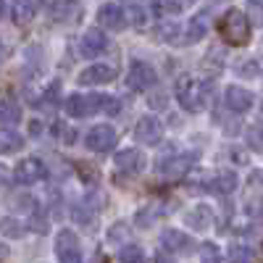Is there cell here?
<instances>
[{"instance_id":"cell-1","label":"cell","mask_w":263,"mask_h":263,"mask_svg":"<svg viewBox=\"0 0 263 263\" xmlns=\"http://www.w3.org/2000/svg\"><path fill=\"white\" fill-rule=\"evenodd\" d=\"M218 29H221V37L229 42V45H245L250 40V21L242 11H227L224 18L218 21Z\"/></svg>"},{"instance_id":"cell-2","label":"cell","mask_w":263,"mask_h":263,"mask_svg":"<svg viewBox=\"0 0 263 263\" xmlns=\"http://www.w3.org/2000/svg\"><path fill=\"white\" fill-rule=\"evenodd\" d=\"M103 105H105V95H71V98H66V103H63L66 114L74 116V119L100 114Z\"/></svg>"},{"instance_id":"cell-3","label":"cell","mask_w":263,"mask_h":263,"mask_svg":"<svg viewBox=\"0 0 263 263\" xmlns=\"http://www.w3.org/2000/svg\"><path fill=\"white\" fill-rule=\"evenodd\" d=\"M55 255L61 263H82V250H79V237L71 229H61L55 237Z\"/></svg>"},{"instance_id":"cell-4","label":"cell","mask_w":263,"mask_h":263,"mask_svg":"<svg viewBox=\"0 0 263 263\" xmlns=\"http://www.w3.org/2000/svg\"><path fill=\"white\" fill-rule=\"evenodd\" d=\"M174 92H177V100L182 103V108L184 111H197L200 108V100H203V95H200V84H197L192 77H179L177 79V87H174Z\"/></svg>"},{"instance_id":"cell-5","label":"cell","mask_w":263,"mask_h":263,"mask_svg":"<svg viewBox=\"0 0 263 263\" xmlns=\"http://www.w3.org/2000/svg\"><path fill=\"white\" fill-rule=\"evenodd\" d=\"M156 82H158V77H156V69H153L150 63H145V61H132L129 74H126L129 90H147V87H153Z\"/></svg>"},{"instance_id":"cell-6","label":"cell","mask_w":263,"mask_h":263,"mask_svg":"<svg viewBox=\"0 0 263 263\" xmlns=\"http://www.w3.org/2000/svg\"><path fill=\"white\" fill-rule=\"evenodd\" d=\"M48 177V168L45 163H42L40 158H24V161H18V166L13 168V179L18 184H34V182H42Z\"/></svg>"},{"instance_id":"cell-7","label":"cell","mask_w":263,"mask_h":263,"mask_svg":"<svg viewBox=\"0 0 263 263\" xmlns=\"http://www.w3.org/2000/svg\"><path fill=\"white\" fill-rule=\"evenodd\" d=\"M87 150H92V153H105V150H111L116 145V129L111 124H98L92 126L90 132H87Z\"/></svg>"},{"instance_id":"cell-8","label":"cell","mask_w":263,"mask_h":263,"mask_svg":"<svg viewBox=\"0 0 263 263\" xmlns=\"http://www.w3.org/2000/svg\"><path fill=\"white\" fill-rule=\"evenodd\" d=\"M195 161H197L195 153H179V156H171V158H166L161 163V174L166 179H182L184 174L195 166Z\"/></svg>"},{"instance_id":"cell-9","label":"cell","mask_w":263,"mask_h":263,"mask_svg":"<svg viewBox=\"0 0 263 263\" xmlns=\"http://www.w3.org/2000/svg\"><path fill=\"white\" fill-rule=\"evenodd\" d=\"M79 48H82V55H84V58H98V55H103V53L108 50V37H105L103 29L92 27V29L84 32Z\"/></svg>"},{"instance_id":"cell-10","label":"cell","mask_w":263,"mask_h":263,"mask_svg":"<svg viewBox=\"0 0 263 263\" xmlns=\"http://www.w3.org/2000/svg\"><path fill=\"white\" fill-rule=\"evenodd\" d=\"M135 137H137L142 145H156V142H161V137H163V126H161L158 119L142 116V119L137 121V126H135Z\"/></svg>"},{"instance_id":"cell-11","label":"cell","mask_w":263,"mask_h":263,"mask_svg":"<svg viewBox=\"0 0 263 263\" xmlns=\"http://www.w3.org/2000/svg\"><path fill=\"white\" fill-rule=\"evenodd\" d=\"M98 24H100V27H105V29L121 32V29L126 27V16H124L121 6H114V3L100 6V11H98Z\"/></svg>"},{"instance_id":"cell-12","label":"cell","mask_w":263,"mask_h":263,"mask_svg":"<svg viewBox=\"0 0 263 263\" xmlns=\"http://www.w3.org/2000/svg\"><path fill=\"white\" fill-rule=\"evenodd\" d=\"M116 77V69L114 66H108V63H95V66H90V69H84L82 74H79V84H90V87H95V84H108Z\"/></svg>"},{"instance_id":"cell-13","label":"cell","mask_w":263,"mask_h":263,"mask_svg":"<svg viewBox=\"0 0 263 263\" xmlns=\"http://www.w3.org/2000/svg\"><path fill=\"white\" fill-rule=\"evenodd\" d=\"M227 105L234 114H245V111L253 108V92L245 90V87L232 84V87H227Z\"/></svg>"},{"instance_id":"cell-14","label":"cell","mask_w":263,"mask_h":263,"mask_svg":"<svg viewBox=\"0 0 263 263\" xmlns=\"http://www.w3.org/2000/svg\"><path fill=\"white\" fill-rule=\"evenodd\" d=\"M114 163H116L121 171H126V174H140V171L145 168V156H142L140 150H135V147H126V150L116 153Z\"/></svg>"},{"instance_id":"cell-15","label":"cell","mask_w":263,"mask_h":263,"mask_svg":"<svg viewBox=\"0 0 263 263\" xmlns=\"http://www.w3.org/2000/svg\"><path fill=\"white\" fill-rule=\"evenodd\" d=\"M161 245H163L168 253H187V250L192 248V239H190L184 232H179V229H166V232L161 234Z\"/></svg>"},{"instance_id":"cell-16","label":"cell","mask_w":263,"mask_h":263,"mask_svg":"<svg viewBox=\"0 0 263 263\" xmlns=\"http://www.w3.org/2000/svg\"><path fill=\"white\" fill-rule=\"evenodd\" d=\"M184 221H187L195 232H203V229H208V227L213 224V211H211L208 205H195V208L184 216Z\"/></svg>"},{"instance_id":"cell-17","label":"cell","mask_w":263,"mask_h":263,"mask_svg":"<svg viewBox=\"0 0 263 263\" xmlns=\"http://www.w3.org/2000/svg\"><path fill=\"white\" fill-rule=\"evenodd\" d=\"M50 16L55 18V21H69L74 13H77V8H79V3L77 0H50Z\"/></svg>"},{"instance_id":"cell-18","label":"cell","mask_w":263,"mask_h":263,"mask_svg":"<svg viewBox=\"0 0 263 263\" xmlns=\"http://www.w3.org/2000/svg\"><path fill=\"white\" fill-rule=\"evenodd\" d=\"M21 121V105L13 100V98H6L0 103V124L3 126H13Z\"/></svg>"},{"instance_id":"cell-19","label":"cell","mask_w":263,"mask_h":263,"mask_svg":"<svg viewBox=\"0 0 263 263\" xmlns=\"http://www.w3.org/2000/svg\"><path fill=\"white\" fill-rule=\"evenodd\" d=\"M21 147H24V137L18 132H13L11 126L0 132V153H18Z\"/></svg>"},{"instance_id":"cell-20","label":"cell","mask_w":263,"mask_h":263,"mask_svg":"<svg viewBox=\"0 0 263 263\" xmlns=\"http://www.w3.org/2000/svg\"><path fill=\"white\" fill-rule=\"evenodd\" d=\"M208 32V24H205V16H195L190 24H187V34H184V42L192 45V42H200Z\"/></svg>"},{"instance_id":"cell-21","label":"cell","mask_w":263,"mask_h":263,"mask_svg":"<svg viewBox=\"0 0 263 263\" xmlns=\"http://www.w3.org/2000/svg\"><path fill=\"white\" fill-rule=\"evenodd\" d=\"M216 192H221V195H229V192H234L237 190V174H232V171H224V174H218V177L213 179V184H211Z\"/></svg>"},{"instance_id":"cell-22","label":"cell","mask_w":263,"mask_h":263,"mask_svg":"<svg viewBox=\"0 0 263 263\" xmlns=\"http://www.w3.org/2000/svg\"><path fill=\"white\" fill-rule=\"evenodd\" d=\"M119 263H145V253L140 245H124L119 250Z\"/></svg>"},{"instance_id":"cell-23","label":"cell","mask_w":263,"mask_h":263,"mask_svg":"<svg viewBox=\"0 0 263 263\" xmlns=\"http://www.w3.org/2000/svg\"><path fill=\"white\" fill-rule=\"evenodd\" d=\"M13 3V21L16 24H27L32 18V0H11Z\"/></svg>"},{"instance_id":"cell-24","label":"cell","mask_w":263,"mask_h":263,"mask_svg":"<svg viewBox=\"0 0 263 263\" xmlns=\"http://www.w3.org/2000/svg\"><path fill=\"white\" fill-rule=\"evenodd\" d=\"M229 263H253V250L245 248V245H232Z\"/></svg>"},{"instance_id":"cell-25","label":"cell","mask_w":263,"mask_h":263,"mask_svg":"<svg viewBox=\"0 0 263 263\" xmlns=\"http://www.w3.org/2000/svg\"><path fill=\"white\" fill-rule=\"evenodd\" d=\"M179 24H177V21H174V24H171V21H166V24H161L158 27V37L161 40H166V42H174V40H179Z\"/></svg>"},{"instance_id":"cell-26","label":"cell","mask_w":263,"mask_h":263,"mask_svg":"<svg viewBox=\"0 0 263 263\" xmlns=\"http://www.w3.org/2000/svg\"><path fill=\"white\" fill-rule=\"evenodd\" d=\"M0 232L6 237H21L24 234V227H21L16 218H3V221H0Z\"/></svg>"},{"instance_id":"cell-27","label":"cell","mask_w":263,"mask_h":263,"mask_svg":"<svg viewBox=\"0 0 263 263\" xmlns=\"http://www.w3.org/2000/svg\"><path fill=\"white\" fill-rule=\"evenodd\" d=\"M200 260L203 263H221V253H218V248L213 242H205L200 248Z\"/></svg>"},{"instance_id":"cell-28","label":"cell","mask_w":263,"mask_h":263,"mask_svg":"<svg viewBox=\"0 0 263 263\" xmlns=\"http://www.w3.org/2000/svg\"><path fill=\"white\" fill-rule=\"evenodd\" d=\"M153 221H156V211H153V208H142V211L135 216V224H137L140 229H147Z\"/></svg>"},{"instance_id":"cell-29","label":"cell","mask_w":263,"mask_h":263,"mask_svg":"<svg viewBox=\"0 0 263 263\" xmlns=\"http://www.w3.org/2000/svg\"><path fill=\"white\" fill-rule=\"evenodd\" d=\"M29 227H32L34 232H48V216L34 208V213H32V218H29Z\"/></svg>"},{"instance_id":"cell-30","label":"cell","mask_w":263,"mask_h":263,"mask_svg":"<svg viewBox=\"0 0 263 263\" xmlns=\"http://www.w3.org/2000/svg\"><path fill=\"white\" fill-rule=\"evenodd\" d=\"M58 95H61V84H58V82H53V84H50V90L45 92V98H42L40 108H53V105H55V100H58Z\"/></svg>"},{"instance_id":"cell-31","label":"cell","mask_w":263,"mask_h":263,"mask_svg":"<svg viewBox=\"0 0 263 263\" xmlns=\"http://www.w3.org/2000/svg\"><path fill=\"white\" fill-rule=\"evenodd\" d=\"M248 142H250V147H255V150L263 147V126H260V124L250 126V132H248Z\"/></svg>"},{"instance_id":"cell-32","label":"cell","mask_w":263,"mask_h":263,"mask_svg":"<svg viewBox=\"0 0 263 263\" xmlns=\"http://www.w3.org/2000/svg\"><path fill=\"white\" fill-rule=\"evenodd\" d=\"M129 18L135 27H145V11L140 3H129Z\"/></svg>"},{"instance_id":"cell-33","label":"cell","mask_w":263,"mask_h":263,"mask_svg":"<svg viewBox=\"0 0 263 263\" xmlns=\"http://www.w3.org/2000/svg\"><path fill=\"white\" fill-rule=\"evenodd\" d=\"M237 74L239 77H245V79H253V77H258V63L255 61H248V63H242L237 69Z\"/></svg>"},{"instance_id":"cell-34","label":"cell","mask_w":263,"mask_h":263,"mask_svg":"<svg viewBox=\"0 0 263 263\" xmlns=\"http://www.w3.org/2000/svg\"><path fill=\"white\" fill-rule=\"evenodd\" d=\"M248 6H250V13H253L255 24H263V0H248Z\"/></svg>"},{"instance_id":"cell-35","label":"cell","mask_w":263,"mask_h":263,"mask_svg":"<svg viewBox=\"0 0 263 263\" xmlns=\"http://www.w3.org/2000/svg\"><path fill=\"white\" fill-rule=\"evenodd\" d=\"M103 114H108V116H116V114H121V103H119L116 98H105Z\"/></svg>"},{"instance_id":"cell-36","label":"cell","mask_w":263,"mask_h":263,"mask_svg":"<svg viewBox=\"0 0 263 263\" xmlns=\"http://www.w3.org/2000/svg\"><path fill=\"white\" fill-rule=\"evenodd\" d=\"M74 218L82 224V227H90V221H92V213H87L82 205H74Z\"/></svg>"},{"instance_id":"cell-37","label":"cell","mask_w":263,"mask_h":263,"mask_svg":"<svg viewBox=\"0 0 263 263\" xmlns=\"http://www.w3.org/2000/svg\"><path fill=\"white\" fill-rule=\"evenodd\" d=\"M124 234H126V224H116L111 232H108V239H111V242H119V239H124Z\"/></svg>"},{"instance_id":"cell-38","label":"cell","mask_w":263,"mask_h":263,"mask_svg":"<svg viewBox=\"0 0 263 263\" xmlns=\"http://www.w3.org/2000/svg\"><path fill=\"white\" fill-rule=\"evenodd\" d=\"M0 184H8V168L0 166Z\"/></svg>"},{"instance_id":"cell-39","label":"cell","mask_w":263,"mask_h":263,"mask_svg":"<svg viewBox=\"0 0 263 263\" xmlns=\"http://www.w3.org/2000/svg\"><path fill=\"white\" fill-rule=\"evenodd\" d=\"M29 129H32V137H40V129H42V126H40V121H32V124H29Z\"/></svg>"},{"instance_id":"cell-40","label":"cell","mask_w":263,"mask_h":263,"mask_svg":"<svg viewBox=\"0 0 263 263\" xmlns=\"http://www.w3.org/2000/svg\"><path fill=\"white\" fill-rule=\"evenodd\" d=\"M156 263H174V258H168V255L158 253V255H156Z\"/></svg>"},{"instance_id":"cell-41","label":"cell","mask_w":263,"mask_h":263,"mask_svg":"<svg viewBox=\"0 0 263 263\" xmlns=\"http://www.w3.org/2000/svg\"><path fill=\"white\" fill-rule=\"evenodd\" d=\"M8 253H11V250H8V245L0 242V260H6V258H8Z\"/></svg>"},{"instance_id":"cell-42","label":"cell","mask_w":263,"mask_h":263,"mask_svg":"<svg viewBox=\"0 0 263 263\" xmlns=\"http://www.w3.org/2000/svg\"><path fill=\"white\" fill-rule=\"evenodd\" d=\"M3 61H6V45L0 42V63H3Z\"/></svg>"},{"instance_id":"cell-43","label":"cell","mask_w":263,"mask_h":263,"mask_svg":"<svg viewBox=\"0 0 263 263\" xmlns=\"http://www.w3.org/2000/svg\"><path fill=\"white\" fill-rule=\"evenodd\" d=\"M3 13H6V0H0V18H3Z\"/></svg>"},{"instance_id":"cell-44","label":"cell","mask_w":263,"mask_h":263,"mask_svg":"<svg viewBox=\"0 0 263 263\" xmlns=\"http://www.w3.org/2000/svg\"><path fill=\"white\" fill-rule=\"evenodd\" d=\"M129 3H140V0H129Z\"/></svg>"}]
</instances>
